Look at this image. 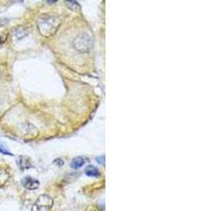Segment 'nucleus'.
Listing matches in <instances>:
<instances>
[{
  "label": "nucleus",
  "mask_w": 211,
  "mask_h": 211,
  "mask_svg": "<svg viewBox=\"0 0 211 211\" xmlns=\"http://www.w3.org/2000/svg\"><path fill=\"white\" fill-rule=\"evenodd\" d=\"M66 4L69 9L73 11H80V4L77 1H66Z\"/></svg>",
  "instance_id": "6e6552de"
},
{
  "label": "nucleus",
  "mask_w": 211,
  "mask_h": 211,
  "mask_svg": "<svg viewBox=\"0 0 211 211\" xmlns=\"http://www.w3.org/2000/svg\"><path fill=\"white\" fill-rule=\"evenodd\" d=\"M29 34V30L26 26H18V28H15L13 30V35H14L15 39L20 40L24 38L26 35Z\"/></svg>",
  "instance_id": "39448f33"
},
{
  "label": "nucleus",
  "mask_w": 211,
  "mask_h": 211,
  "mask_svg": "<svg viewBox=\"0 0 211 211\" xmlns=\"http://www.w3.org/2000/svg\"><path fill=\"white\" fill-rule=\"evenodd\" d=\"M87 163V159L85 157H82V156H78V157L74 158L73 161L71 162V167L73 169H79L82 168V167L83 166Z\"/></svg>",
  "instance_id": "423d86ee"
},
{
  "label": "nucleus",
  "mask_w": 211,
  "mask_h": 211,
  "mask_svg": "<svg viewBox=\"0 0 211 211\" xmlns=\"http://www.w3.org/2000/svg\"><path fill=\"white\" fill-rule=\"evenodd\" d=\"M85 173L88 176H92V177H97L99 176V171L96 167L94 166H88L85 170Z\"/></svg>",
  "instance_id": "0eeeda50"
},
{
  "label": "nucleus",
  "mask_w": 211,
  "mask_h": 211,
  "mask_svg": "<svg viewBox=\"0 0 211 211\" xmlns=\"http://www.w3.org/2000/svg\"><path fill=\"white\" fill-rule=\"evenodd\" d=\"M60 18L57 17V16L42 15L37 20V28H38L39 33L43 37L49 38V37L53 36L57 32V29L60 26Z\"/></svg>",
  "instance_id": "f257e3e1"
},
{
  "label": "nucleus",
  "mask_w": 211,
  "mask_h": 211,
  "mask_svg": "<svg viewBox=\"0 0 211 211\" xmlns=\"http://www.w3.org/2000/svg\"><path fill=\"white\" fill-rule=\"evenodd\" d=\"M97 161H98L99 163H102V165L105 164V157H104V156H102L101 158V157H98V158H97Z\"/></svg>",
  "instance_id": "9d476101"
},
{
  "label": "nucleus",
  "mask_w": 211,
  "mask_h": 211,
  "mask_svg": "<svg viewBox=\"0 0 211 211\" xmlns=\"http://www.w3.org/2000/svg\"><path fill=\"white\" fill-rule=\"evenodd\" d=\"M94 42L93 38L87 33H82L77 35L75 39L73 40V47L75 50H77L80 53H87L90 52L93 49Z\"/></svg>",
  "instance_id": "f03ea898"
},
{
  "label": "nucleus",
  "mask_w": 211,
  "mask_h": 211,
  "mask_svg": "<svg viewBox=\"0 0 211 211\" xmlns=\"http://www.w3.org/2000/svg\"><path fill=\"white\" fill-rule=\"evenodd\" d=\"M0 152L3 153V154H7V155H13V154L11 153L10 151H7V149L4 148V146H3V145H1V144H0Z\"/></svg>",
  "instance_id": "1a4fd4ad"
},
{
  "label": "nucleus",
  "mask_w": 211,
  "mask_h": 211,
  "mask_svg": "<svg viewBox=\"0 0 211 211\" xmlns=\"http://www.w3.org/2000/svg\"><path fill=\"white\" fill-rule=\"evenodd\" d=\"M22 185L28 190H35L39 187V182L37 180H34L32 177H26L22 180Z\"/></svg>",
  "instance_id": "20e7f679"
},
{
  "label": "nucleus",
  "mask_w": 211,
  "mask_h": 211,
  "mask_svg": "<svg viewBox=\"0 0 211 211\" xmlns=\"http://www.w3.org/2000/svg\"><path fill=\"white\" fill-rule=\"evenodd\" d=\"M55 2H56V1H50V0H49L48 3H55Z\"/></svg>",
  "instance_id": "9b49d317"
},
{
  "label": "nucleus",
  "mask_w": 211,
  "mask_h": 211,
  "mask_svg": "<svg viewBox=\"0 0 211 211\" xmlns=\"http://www.w3.org/2000/svg\"><path fill=\"white\" fill-rule=\"evenodd\" d=\"M53 205V199L52 197H50L47 194H43V195H40L38 197V199L35 203V208L36 209H39L40 207H47V208H50L52 207Z\"/></svg>",
  "instance_id": "7ed1b4c3"
},
{
  "label": "nucleus",
  "mask_w": 211,
  "mask_h": 211,
  "mask_svg": "<svg viewBox=\"0 0 211 211\" xmlns=\"http://www.w3.org/2000/svg\"><path fill=\"white\" fill-rule=\"evenodd\" d=\"M1 43H2V41H1V40H0V45H1Z\"/></svg>",
  "instance_id": "f8f14e48"
}]
</instances>
